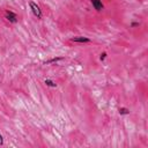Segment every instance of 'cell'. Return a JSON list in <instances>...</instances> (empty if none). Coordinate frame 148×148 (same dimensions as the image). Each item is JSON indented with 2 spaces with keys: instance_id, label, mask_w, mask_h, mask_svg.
<instances>
[{
  "instance_id": "6da1fadb",
  "label": "cell",
  "mask_w": 148,
  "mask_h": 148,
  "mask_svg": "<svg viewBox=\"0 0 148 148\" xmlns=\"http://www.w3.org/2000/svg\"><path fill=\"white\" fill-rule=\"evenodd\" d=\"M29 7H30L32 14H34L37 18H42V16H43V14H42V9H40V7H39L36 2L30 1V2H29Z\"/></svg>"
},
{
  "instance_id": "7a4b0ae2",
  "label": "cell",
  "mask_w": 148,
  "mask_h": 148,
  "mask_svg": "<svg viewBox=\"0 0 148 148\" xmlns=\"http://www.w3.org/2000/svg\"><path fill=\"white\" fill-rule=\"evenodd\" d=\"M6 18L7 21H9L10 23H16L17 22V16L15 13L10 12V10H6Z\"/></svg>"
},
{
  "instance_id": "3957f363",
  "label": "cell",
  "mask_w": 148,
  "mask_h": 148,
  "mask_svg": "<svg viewBox=\"0 0 148 148\" xmlns=\"http://www.w3.org/2000/svg\"><path fill=\"white\" fill-rule=\"evenodd\" d=\"M71 42H74V43H90V38L88 37H83V36H76V37H72L71 38Z\"/></svg>"
},
{
  "instance_id": "277c9868",
  "label": "cell",
  "mask_w": 148,
  "mask_h": 148,
  "mask_svg": "<svg viewBox=\"0 0 148 148\" xmlns=\"http://www.w3.org/2000/svg\"><path fill=\"white\" fill-rule=\"evenodd\" d=\"M90 2H91V5H92V7H94L97 12H101V10L104 9V6H103V3H102L101 0H90Z\"/></svg>"
},
{
  "instance_id": "5b68a950",
  "label": "cell",
  "mask_w": 148,
  "mask_h": 148,
  "mask_svg": "<svg viewBox=\"0 0 148 148\" xmlns=\"http://www.w3.org/2000/svg\"><path fill=\"white\" fill-rule=\"evenodd\" d=\"M62 59H65L64 57H56V58H51V59H49V60H45L44 61V64L46 65V64H52V62H57V61H60V60H62Z\"/></svg>"
},
{
  "instance_id": "8992f818",
  "label": "cell",
  "mask_w": 148,
  "mask_h": 148,
  "mask_svg": "<svg viewBox=\"0 0 148 148\" xmlns=\"http://www.w3.org/2000/svg\"><path fill=\"white\" fill-rule=\"evenodd\" d=\"M44 83H45L47 87H51V88H56V87H57V83H56L53 80H51V79H45Z\"/></svg>"
},
{
  "instance_id": "52a82bcc",
  "label": "cell",
  "mask_w": 148,
  "mask_h": 148,
  "mask_svg": "<svg viewBox=\"0 0 148 148\" xmlns=\"http://www.w3.org/2000/svg\"><path fill=\"white\" fill-rule=\"evenodd\" d=\"M118 112H119V114H130V110L127 108H119Z\"/></svg>"
},
{
  "instance_id": "ba28073f",
  "label": "cell",
  "mask_w": 148,
  "mask_h": 148,
  "mask_svg": "<svg viewBox=\"0 0 148 148\" xmlns=\"http://www.w3.org/2000/svg\"><path fill=\"white\" fill-rule=\"evenodd\" d=\"M105 58H106V52H103V53H101V56H99V60H101V61H103Z\"/></svg>"
},
{
  "instance_id": "9c48e42d",
  "label": "cell",
  "mask_w": 148,
  "mask_h": 148,
  "mask_svg": "<svg viewBox=\"0 0 148 148\" xmlns=\"http://www.w3.org/2000/svg\"><path fill=\"white\" fill-rule=\"evenodd\" d=\"M3 145V136H2V134L0 133V146H2Z\"/></svg>"
},
{
  "instance_id": "30bf717a",
  "label": "cell",
  "mask_w": 148,
  "mask_h": 148,
  "mask_svg": "<svg viewBox=\"0 0 148 148\" xmlns=\"http://www.w3.org/2000/svg\"><path fill=\"white\" fill-rule=\"evenodd\" d=\"M138 25H139V22H133L131 24V27H138Z\"/></svg>"
}]
</instances>
